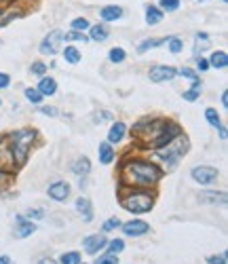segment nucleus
<instances>
[{"label": "nucleus", "mask_w": 228, "mask_h": 264, "mask_svg": "<svg viewBox=\"0 0 228 264\" xmlns=\"http://www.w3.org/2000/svg\"><path fill=\"white\" fill-rule=\"evenodd\" d=\"M163 11L159 7H148L146 9V23H150V26H156V23L163 21Z\"/></svg>", "instance_id": "22"}, {"label": "nucleus", "mask_w": 228, "mask_h": 264, "mask_svg": "<svg viewBox=\"0 0 228 264\" xmlns=\"http://www.w3.org/2000/svg\"><path fill=\"white\" fill-rule=\"evenodd\" d=\"M89 40H95V43H102V40H106L108 38V30H106V26H91L89 28Z\"/></svg>", "instance_id": "23"}, {"label": "nucleus", "mask_w": 228, "mask_h": 264, "mask_svg": "<svg viewBox=\"0 0 228 264\" xmlns=\"http://www.w3.org/2000/svg\"><path fill=\"white\" fill-rule=\"evenodd\" d=\"M13 167H15V158L11 155L7 142L2 140V142H0V169H2V171H11Z\"/></svg>", "instance_id": "14"}, {"label": "nucleus", "mask_w": 228, "mask_h": 264, "mask_svg": "<svg viewBox=\"0 0 228 264\" xmlns=\"http://www.w3.org/2000/svg\"><path fill=\"white\" fill-rule=\"evenodd\" d=\"M70 28H72L74 32H85V30H89V28H91V23H89L87 17H76V19L70 23Z\"/></svg>", "instance_id": "31"}, {"label": "nucleus", "mask_w": 228, "mask_h": 264, "mask_svg": "<svg viewBox=\"0 0 228 264\" xmlns=\"http://www.w3.org/2000/svg\"><path fill=\"white\" fill-rule=\"evenodd\" d=\"M63 43V32L61 30H53L45 36V40L40 43V53L45 55H55L60 51V45Z\"/></svg>", "instance_id": "8"}, {"label": "nucleus", "mask_w": 228, "mask_h": 264, "mask_svg": "<svg viewBox=\"0 0 228 264\" xmlns=\"http://www.w3.org/2000/svg\"><path fill=\"white\" fill-rule=\"evenodd\" d=\"M167 45H169V51H171V53H180V51L184 49L182 38H178V36H169L167 38Z\"/></svg>", "instance_id": "34"}, {"label": "nucleus", "mask_w": 228, "mask_h": 264, "mask_svg": "<svg viewBox=\"0 0 228 264\" xmlns=\"http://www.w3.org/2000/svg\"><path fill=\"white\" fill-rule=\"evenodd\" d=\"M197 70L198 72H207L209 70V62L205 60V57H197Z\"/></svg>", "instance_id": "43"}, {"label": "nucleus", "mask_w": 228, "mask_h": 264, "mask_svg": "<svg viewBox=\"0 0 228 264\" xmlns=\"http://www.w3.org/2000/svg\"><path fill=\"white\" fill-rule=\"evenodd\" d=\"M190 175H192V180H195L197 184L209 186V184H213V182L218 180L220 171L215 167H212V165H198V167H192Z\"/></svg>", "instance_id": "5"}, {"label": "nucleus", "mask_w": 228, "mask_h": 264, "mask_svg": "<svg viewBox=\"0 0 228 264\" xmlns=\"http://www.w3.org/2000/svg\"><path fill=\"white\" fill-rule=\"evenodd\" d=\"M72 171H74L76 175H87V173L91 171V163H89V158H87V156L76 158L74 165H72Z\"/></svg>", "instance_id": "21"}, {"label": "nucleus", "mask_w": 228, "mask_h": 264, "mask_svg": "<svg viewBox=\"0 0 228 264\" xmlns=\"http://www.w3.org/2000/svg\"><path fill=\"white\" fill-rule=\"evenodd\" d=\"M80 264H85V262H80Z\"/></svg>", "instance_id": "52"}, {"label": "nucleus", "mask_w": 228, "mask_h": 264, "mask_svg": "<svg viewBox=\"0 0 228 264\" xmlns=\"http://www.w3.org/2000/svg\"><path fill=\"white\" fill-rule=\"evenodd\" d=\"M218 129H220V138L226 140V127H218Z\"/></svg>", "instance_id": "49"}, {"label": "nucleus", "mask_w": 228, "mask_h": 264, "mask_svg": "<svg viewBox=\"0 0 228 264\" xmlns=\"http://www.w3.org/2000/svg\"><path fill=\"white\" fill-rule=\"evenodd\" d=\"M63 57H66V62H68V63H72V66H74V63H78V62H80V57H83V55H80V51L76 49V47L68 45L66 49H63Z\"/></svg>", "instance_id": "25"}, {"label": "nucleus", "mask_w": 228, "mask_h": 264, "mask_svg": "<svg viewBox=\"0 0 228 264\" xmlns=\"http://www.w3.org/2000/svg\"><path fill=\"white\" fill-rule=\"evenodd\" d=\"M178 76V70L173 66H152L148 70V78L152 83H167V80H173Z\"/></svg>", "instance_id": "9"}, {"label": "nucleus", "mask_w": 228, "mask_h": 264, "mask_svg": "<svg viewBox=\"0 0 228 264\" xmlns=\"http://www.w3.org/2000/svg\"><path fill=\"white\" fill-rule=\"evenodd\" d=\"M198 95H201V80H197V83H192V89L184 91V95H182V97L186 99V102H197Z\"/></svg>", "instance_id": "28"}, {"label": "nucleus", "mask_w": 228, "mask_h": 264, "mask_svg": "<svg viewBox=\"0 0 228 264\" xmlns=\"http://www.w3.org/2000/svg\"><path fill=\"white\" fill-rule=\"evenodd\" d=\"M222 106H224V108H226V106H228V93L224 91V93H222Z\"/></svg>", "instance_id": "48"}, {"label": "nucleus", "mask_w": 228, "mask_h": 264, "mask_svg": "<svg viewBox=\"0 0 228 264\" xmlns=\"http://www.w3.org/2000/svg\"><path fill=\"white\" fill-rule=\"evenodd\" d=\"M46 72V63L45 62H36V63H32V74H36V76H45Z\"/></svg>", "instance_id": "42"}, {"label": "nucleus", "mask_w": 228, "mask_h": 264, "mask_svg": "<svg viewBox=\"0 0 228 264\" xmlns=\"http://www.w3.org/2000/svg\"><path fill=\"white\" fill-rule=\"evenodd\" d=\"M121 228H122V233H125V237H133V239L144 237V234L150 233V224L144 220H129V222H125V224H121Z\"/></svg>", "instance_id": "10"}, {"label": "nucleus", "mask_w": 228, "mask_h": 264, "mask_svg": "<svg viewBox=\"0 0 228 264\" xmlns=\"http://www.w3.org/2000/svg\"><path fill=\"white\" fill-rule=\"evenodd\" d=\"M178 136H182V133H180V125H175V123H169V121H167L165 129H163L161 136L156 138L154 142H152L150 148H152V150H159V148H163V146H167L169 142H173V140L178 138Z\"/></svg>", "instance_id": "7"}, {"label": "nucleus", "mask_w": 228, "mask_h": 264, "mask_svg": "<svg viewBox=\"0 0 228 264\" xmlns=\"http://www.w3.org/2000/svg\"><path fill=\"white\" fill-rule=\"evenodd\" d=\"M222 2H226V0H222Z\"/></svg>", "instance_id": "50"}, {"label": "nucleus", "mask_w": 228, "mask_h": 264, "mask_svg": "<svg viewBox=\"0 0 228 264\" xmlns=\"http://www.w3.org/2000/svg\"><path fill=\"white\" fill-rule=\"evenodd\" d=\"M121 224H122V222L116 218V216H114V218H108V220L102 224V233H104V234L114 233V231H119V228H121Z\"/></svg>", "instance_id": "29"}, {"label": "nucleus", "mask_w": 228, "mask_h": 264, "mask_svg": "<svg viewBox=\"0 0 228 264\" xmlns=\"http://www.w3.org/2000/svg\"><path fill=\"white\" fill-rule=\"evenodd\" d=\"M125 133H127V125H125V123H121V121L112 123V127H110V131H108V144H119V142H122Z\"/></svg>", "instance_id": "15"}, {"label": "nucleus", "mask_w": 228, "mask_h": 264, "mask_svg": "<svg viewBox=\"0 0 228 264\" xmlns=\"http://www.w3.org/2000/svg\"><path fill=\"white\" fill-rule=\"evenodd\" d=\"M154 152L163 163H169V169H173L175 165H178L180 158L188 152V140H186L184 136H178L173 142H169L167 146H163V148L154 150Z\"/></svg>", "instance_id": "4"}, {"label": "nucleus", "mask_w": 228, "mask_h": 264, "mask_svg": "<svg viewBox=\"0 0 228 264\" xmlns=\"http://www.w3.org/2000/svg\"><path fill=\"white\" fill-rule=\"evenodd\" d=\"M97 155H99V163H102V165H110V163L114 161V156H116V150H114L112 144L104 142V144H99Z\"/></svg>", "instance_id": "16"}, {"label": "nucleus", "mask_w": 228, "mask_h": 264, "mask_svg": "<svg viewBox=\"0 0 228 264\" xmlns=\"http://www.w3.org/2000/svg\"><path fill=\"white\" fill-rule=\"evenodd\" d=\"M38 93L43 97L46 95H55V91H57V83H55V78H51V76H40V83H38Z\"/></svg>", "instance_id": "17"}, {"label": "nucleus", "mask_w": 228, "mask_h": 264, "mask_svg": "<svg viewBox=\"0 0 228 264\" xmlns=\"http://www.w3.org/2000/svg\"><path fill=\"white\" fill-rule=\"evenodd\" d=\"M63 40H78V43H89V36L85 32H63Z\"/></svg>", "instance_id": "33"}, {"label": "nucleus", "mask_w": 228, "mask_h": 264, "mask_svg": "<svg viewBox=\"0 0 228 264\" xmlns=\"http://www.w3.org/2000/svg\"><path fill=\"white\" fill-rule=\"evenodd\" d=\"M207 62H209V68L224 70L228 66V55H226V51H213Z\"/></svg>", "instance_id": "19"}, {"label": "nucleus", "mask_w": 228, "mask_h": 264, "mask_svg": "<svg viewBox=\"0 0 228 264\" xmlns=\"http://www.w3.org/2000/svg\"><path fill=\"white\" fill-rule=\"evenodd\" d=\"M40 112H43L45 116H57V108H53V106H43Z\"/></svg>", "instance_id": "45"}, {"label": "nucleus", "mask_w": 228, "mask_h": 264, "mask_svg": "<svg viewBox=\"0 0 228 264\" xmlns=\"http://www.w3.org/2000/svg\"><path fill=\"white\" fill-rule=\"evenodd\" d=\"M45 218V209L43 207H36V209H30L26 214V220H43Z\"/></svg>", "instance_id": "40"}, {"label": "nucleus", "mask_w": 228, "mask_h": 264, "mask_svg": "<svg viewBox=\"0 0 228 264\" xmlns=\"http://www.w3.org/2000/svg\"><path fill=\"white\" fill-rule=\"evenodd\" d=\"M0 106H2V102H0Z\"/></svg>", "instance_id": "51"}, {"label": "nucleus", "mask_w": 228, "mask_h": 264, "mask_svg": "<svg viewBox=\"0 0 228 264\" xmlns=\"http://www.w3.org/2000/svg\"><path fill=\"white\" fill-rule=\"evenodd\" d=\"M121 205L131 214H148L154 207V192L148 188H121Z\"/></svg>", "instance_id": "2"}, {"label": "nucleus", "mask_w": 228, "mask_h": 264, "mask_svg": "<svg viewBox=\"0 0 228 264\" xmlns=\"http://www.w3.org/2000/svg\"><path fill=\"white\" fill-rule=\"evenodd\" d=\"M38 264H60L57 260H53V258H40Z\"/></svg>", "instance_id": "47"}, {"label": "nucleus", "mask_w": 228, "mask_h": 264, "mask_svg": "<svg viewBox=\"0 0 228 264\" xmlns=\"http://www.w3.org/2000/svg\"><path fill=\"white\" fill-rule=\"evenodd\" d=\"M163 178V169L146 158H129L121 167V184L125 188H150Z\"/></svg>", "instance_id": "1"}, {"label": "nucleus", "mask_w": 228, "mask_h": 264, "mask_svg": "<svg viewBox=\"0 0 228 264\" xmlns=\"http://www.w3.org/2000/svg\"><path fill=\"white\" fill-rule=\"evenodd\" d=\"M226 251L222 254H213V256H207V264H226Z\"/></svg>", "instance_id": "41"}, {"label": "nucleus", "mask_w": 228, "mask_h": 264, "mask_svg": "<svg viewBox=\"0 0 228 264\" xmlns=\"http://www.w3.org/2000/svg\"><path fill=\"white\" fill-rule=\"evenodd\" d=\"M76 211L80 214V218L85 222H91L93 220V205H91V199L89 197H78L76 199Z\"/></svg>", "instance_id": "13"}, {"label": "nucleus", "mask_w": 228, "mask_h": 264, "mask_svg": "<svg viewBox=\"0 0 228 264\" xmlns=\"http://www.w3.org/2000/svg\"><path fill=\"white\" fill-rule=\"evenodd\" d=\"M23 93H26V99H28V102H32V104H40V102H43V95H40L38 89H34V87H28V89L23 91Z\"/></svg>", "instance_id": "35"}, {"label": "nucleus", "mask_w": 228, "mask_h": 264, "mask_svg": "<svg viewBox=\"0 0 228 264\" xmlns=\"http://www.w3.org/2000/svg\"><path fill=\"white\" fill-rule=\"evenodd\" d=\"M159 9L165 13V11H178L180 9V0H161Z\"/></svg>", "instance_id": "36"}, {"label": "nucleus", "mask_w": 228, "mask_h": 264, "mask_svg": "<svg viewBox=\"0 0 228 264\" xmlns=\"http://www.w3.org/2000/svg\"><path fill=\"white\" fill-rule=\"evenodd\" d=\"M125 57H127V53H125V49H121V47H114V49H110V53H108V60L112 63L125 62Z\"/></svg>", "instance_id": "32"}, {"label": "nucleus", "mask_w": 228, "mask_h": 264, "mask_svg": "<svg viewBox=\"0 0 228 264\" xmlns=\"http://www.w3.org/2000/svg\"><path fill=\"white\" fill-rule=\"evenodd\" d=\"M205 119H207V123H209V125H212L213 129L222 127L220 114H218V110H215V108H207V110H205Z\"/></svg>", "instance_id": "30"}, {"label": "nucleus", "mask_w": 228, "mask_h": 264, "mask_svg": "<svg viewBox=\"0 0 228 264\" xmlns=\"http://www.w3.org/2000/svg\"><path fill=\"white\" fill-rule=\"evenodd\" d=\"M11 85V76L7 72H0V89H7Z\"/></svg>", "instance_id": "44"}, {"label": "nucleus", "mask_w": 228, "mask_h": 264, "mask_svg": "<svg viewBox=\"0 0 228 264\" xmlns=\"http://www.w3.org/2000/svg\"><path fill=\"white\" fill-rule=\"evenodd\" d=\"M161 45H167V38H146L144 43L137 47V53H146L150 49H156V47H161Z\"/></svg>", "instance_id": "24"}, {"label": "nucleus", "mask_w": 228, "mask_h": 264, "mask_svg": "<svg viewBox=\"0 0 228 264\" xmlns=\"http://www.w3.org/2000/svg\"><path fill=\"white\" fill-rule=\"evenodd\" d=\"M57 262H60V264H80L83 260H80V254H78V251H63Z\"/></svg>", "instance_id": "27"}, {"label": "nucleus", "mask_w": 228, "mask_h": 264, "mask_svg": "<svg viewBox=\"0 0 228 264\" xmlns=\"http://www.w3.org/2000/svg\"><path fill=\"white\" fill-rule=\"evenodd\" d=\"M36 233V224L32 220H26V218H17V226H15V237L17 239H28Z\"/></svg>", "instance_id": "12"}, {"label": "nucleus", "mask_w": 228, "mask_h": 264, "mask_svg": "<svg viewBox=\"0 0 228 264\" xmlns=\"http://www.w3.org/2000/svg\"><path fill=\"white\" fill-rule=\"evenodd\" d=\"M93 264H119V256H110V254L97 256V260Z\"/></svg>", "instance_id": "38"}, {"label": "nucleus", "mask_w": 228, "mask_h": 264, "mask_svg": "<svg viewBox=\"0 0 228 264\" xmlns=\"http://www.w3.org/2000/svg\"><path fill=\"white\" fill-rule=\"evenodd\" d=\"M198 199H201L203 203H220L224 205L226 203V192H213V190H205L198 195Z\"/></svg>", "instance_id": "20"}, {"label": "nucleus", "mask_w": 228, "mask_h": 264, "mask_svg": "<svg viewBox=\"0 0 228 264\" xmlns=\"http://www.w3.org/2000/svg\"><path fill=\"white\" fill-rule=\"evenodd\" d=\"M70 184L68 182H63V180H57V182H53V184L46 188V195H49L53 201H57V203H63V201H68V197H70Z\"/></svg>", "instance_id": "11"}, {"label": "nucleus", "mask_w": 228, "mask_h": 264, "mask_svg": "<svg viewBox=\"0 0 228 264\" xmlns=\"http://www.w3.org/2000/svg\"><path fill=\"white\" fill-rule=\"evenodd\" d=\"M106 234L104 233H95V234H89V237L83 239V249L87 251L89 256H99V251L106 249Z\"/></svg>", "instance_id": "6"}, {"label": "nucleus", "mask_w": 228, "mask_h": 264, "mask_svg": "<svg viewBox=\"0 0 228 264\" xmlns=\"http://www.w3.org/2000/svg\"><path fill=\"white\" fill-rule=\"evenodd\" d=\"M99 17H102L104 21H116L122 17V9L116 7V4H108V7H104L99 11Z\"/></svg>", "instance_id": "18"}, {"label": "nucleus", "mask_w": 228, "mask_h": 264, "mask_svg": "<svg viewBox=\"0 0 228 264\" xmlns=\"http://www.w3.org/2000/svg\"><path fill=\"white\" fill-rule=\"evenodd\" d=\"M180 74L186 76V78L192 80V83H197V80H201V78H198V74H197V70H192V68H188V66H184L182 70H180Z\"/></svg>", "instance_id": "39"}, {"label": "nucleus", "mask_w": 228, "mask_h": 264, "mask_svg": "<svg viewBox=\"0 0 228 264\" xmlns=\"http://www.w3.org/2000/svg\"><path fill=\"white\" fill-rule=\"evenodd\" d=\"M4 142H7L15 163L21 165V163H26L28 155H30L32 144L36 142V131H34V129H17V131L9 133V136L4 138Z\"/></svg>", "instance_id": "3"}, {"label": "nucleus", "mask_w": 228, "mask_h": 264, "mask_svg": "<svg viewBox=\"0 0 228 264\" xmlns=\"http://www.w3.org/2000/svg\"><path fill=\"white\" fill-rule=\"evenodd\" d=\"M122 249H125V241L122 239H112V241L106 243V254L110 256H119Z\"/></svg>", "instance_id": "26"}, {"label": "nucleus", "mask_w": 228, "mask_h": 264, "mask_svg": "<svg viewBox=\"0 0 228 264\" xmlns=\"http://www.w3.org/2000/svg\"><path fill=\"white\" fill-rule=\"evenodd\" d=\"M0 264H15V262H13V258L11 256L4 254V256H0Z\"/></svg>", "instance_id": "46"}, {"label": "nucleus", "mask_w": 228, "mask_h": 264, "mask_svg": "<svg viewBox=\"0 0 228 264\" xmlns=\"http://www.w3.org/2000/svg\"><path fill=\"white\" fill-rule=\"evenodd\" d=\"M11 180H13V173L2 171V169H0V192H4V188L11 184Z\"/></svg>", "instance_id": "37"}]
</instances>
